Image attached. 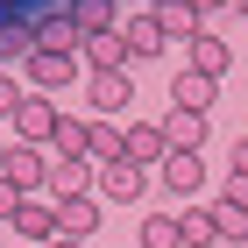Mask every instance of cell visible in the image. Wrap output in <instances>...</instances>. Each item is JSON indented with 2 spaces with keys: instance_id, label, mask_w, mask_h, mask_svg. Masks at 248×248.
<instances>
[{
  "instance_id": "9",
  "label": "cell",
  "mask_w": 248,
  "mask_h": 248,
  "mask_svg": "<svg viewBox=\"0 0 248 248\" xmlns=\"http://www.w3.org/2000/svg\"><path fill=\"white\" fill-rule=\"evenodd\" d=\"M149 15H156V29H163V43H191L199 36V7H191V0H156Z\"/></svg>"
},
{
  "instance_id": "5",
  "label": "cell",
  "mask_w": 248,
  "mask_h": 248,
  "mask_svg": "<svg viewBox=\"0 0 248 248\" xmlns=\"http://www.w3.org/2000/svg\"><path fill=\"white\" fill-rule=\"evenodd\" d=\"M0 177H7V185L29 199V191L50 177V156H43V149H29V142H15V149H7V170H0Z\"/></svg>"
},
{
  "instance_id": "32",
  "label": "cell",
  "mask_w": 248,
  "mask_h": 248,
  "mask_svg": "<svg viewBox=\"0 0 248 248\" xmlns=\"http://www.w3.org/2000/svg\"><path fill=\"white\" fill-rule=\"evenodd\" d=\"M234 15H241V21H248V0H234Z\"/></svg>"
},
{
  "instance_id": "31",
  "label": "cell",
  "mask_w": 248,
  "mask_h": 248,
  "mask_svg": "<svg viewBox=\"0 0 248 248\" xmlns=\"http://www.w3.org/2000/svg\"><path fill=\"white\" fill-rule=\"evenodd\" d=\"M7 149H15V142H0V170H7Z\"/></svg>"
},
{
  "instance_id": "13",
  "label": "cell",
  "mask_w": 248,
  "mask_h": 248,
  "mask_svg": "<svg viewBox=\"0 0 248 248\" xmlns=\"http://www.w3.org/2000/svg\"><path fill=\"white\" fill-rule=\"evenodd\" d=\"M93 227H99V199H93V191H85V199H57V234L85 241Z\"/></svg>"
},
{
  "instance_id": "24",
  "label": "cell",
  "mask_w": 248,
  "mask_h": 248,
  "mask_svg": "<svg viewBox=\"0 0 248 248\" xmlns=\"http://www.w3.org/2000/svg\"><path fill=\"white\" fill-rule=\"evenodd\" d=\"M142 248H185L177 213H149V220H142Z\"/></svg>"
},
{
  "instance_id": "28",
  "label": "cell",
  "mask_w": 248,
  "mask_h": 248,
  "mask_svg": "<svg viewBox=\"0 0 248 248\" xmlns=\"http://www.w3.org/2000/svg\"><path fill=\"white\" fill-rule=\"evenodd\" d=\"M227 199H234V206H248V177H227Z\"/></svg>"
},
{
  "instance_id": "16",
  "label": "cell",
  "mask_w": 248,
  "mask_h": 248,
  "mask_svg": "<svg viewBox=\"0 0 248 248\" xmlns=\"http://www.w3.org/2000/svg\"><path fill=\"white\" fill-rule=\"evenodd\" d=\"M156 177H163L177 199H191V191L206 185V163H199V156H163V163H156Z\"/></svg>"
},
{
  "instance_id": "30",
  "label": "cell",
  "mask_w": 248,
  "mask_h": 248,
  "mask_svg": "<svg viewBox=\"0 0 248 248\" xmlns=\"http://www.w3.org/2000/svg\"><path fill=\"white\" fill-rule=\"evenodd\" d=\"M43 248H85V241H71V234H57V241H43Z\"/></svg>"
},
{
  "instance_id": "26",
  "label": "cell",
  "mask_w": 248,
  "mask_h": 248,
  "mask_svg": "<svg viewBox=\"0 0 248 248\" xmlns=\"http://www.w3.org/2000/svg\"><path fill=\"white\" fill-rule=\"evenodd\" d=\"M15 206H21V191L7 185V177H0V220H15Z\"/></svg>"
},
{
  "instance_id": "25",
  "label": "cell",
  "mask_w": 248,
  "mask_h": 248,
  "mask_svg": "<svg viewBox=\"0 0 248 248\" xmlns=\"http://www.w3.org/2000/svg\"><path fill=\"white\" fill-rule=\"evenodd\" d=\"M15 107H21V85H15V78H0V114L15 121Z\"/></svg>"
},
{
  "instance_id": "7",
  "label": "cell",
  "mask_w": 248,
  "mask_h": 248,
  "mask_svg": "<svg viewBox=\"0 0 248 248\" xmlns=\"http://www.w3.org/2000/svg\"><path fill=\"white\" fill-rule=\"evenodd\" d=\"M142 185H149V170H142V163H128V156L99 170V199H114V206H128V199H142Z\"/></svg>"
},
{
  "instance_id": "27",
  "label": "cell",
  "mask_w": 248,
  "mask_h": 248,
  "mask_svg": "<svg viewBox=\"0 0 248 248\" xmlns=\"http://www.w3.org/2000/svg\"><path fill=\"white\" fill-rule=\"evenodd\" d=\"M227 156H234V177H248V135H241V142H234Z\"/></svg>"
},
{
  "instance_id": "19",
  "label": "cell",
  "mask_w": 248,
  "mask_h": 248,
  "mask_svg": "<svg viewBox=\"0 0 248 248\" xmlns=\"http://www.w3.org/2000/svg\"><path fill=\"white\" fill-rule=\"evenodd\" d=\"M121 43H128V64H135V57H156V50H163V29H156V15H135L128 29H121Z\"/></svg>"
},
{
  "instance_id": "3",
  "label": "cell",
  "mask_w": 248,
  "mask_h": 248,
  "mask_svg": "<svg viewBox=\"0 0 248 248\" xmlns=\"http://www.w3.org/2000/svg\"><path fill=\"white\" fill-rule=\"evenodd\" d=\"M7 227L29 234V241H57V199H36V191H29V199L15 206V220H7Z\"/></svg>"
},
{
  "instance_id": "1",
  "label": "cell",
  "mask_w": 248,
  "mask_h": 248,
  "mask_svg": "<svg viewBox=\"0 0 248 248\" xmlns=\"http://www.w3.org/2000/svg\"><path fill=\"white\" fill-rule=\"evenodd\" d=\"M85 99H93V121H114V114H128L135 78L128 71H93V78H85Z\"/></svg>"
},
{
  "instance_id": "14",
  "label": "cell",
  "mask_w": 248,
  "mask_h": 248,
  "mask_svg": "<svg viewBox=\"0 0 248 248\" xmlns=\"http://www.w3.org/2000/svg\"><path fill=\"white\" fill-rule=\"evenodd\" d=\"M50 156H78V163H93V121H57V135H50Z\"/></svg>"
},
{
  "instance_id": "15",
  "label": "cell",
  "mask_w": 248,
  "mask_h": 248,
  "mask_svg": "<svg viewBox=\"0 0 248 248\" xmlns=\"http://www.w3.org/2000/svg\"><path fill=\"white\" fill-rule=\"evenodd\" d=\"M163 156H170L163 128H156V121H135V128H128V163H142V170H149V163H163Z\"/></svg>"
},
{
  "instance_id": "12",
  "label": "cell",
  "mask_w": 248,
  "mask_h": 248,
  "mask_svg": "<svg viewBox=\"0 0 248 248\" xmlns=\"http://www.w3.org/2000/svg\"><path fill=\"white\" fill-rule=\"evenodd\" d=\"M43 185L57 191V199H85V185H93V163H78V156H50V177Z\"/></svg>"
},
{
  "instance_id": "22",
  "label": "cell",
  "mask_w": 248,
  "mask_h": 248,
  "mask_svg": "<svg viewBox=\"0 0 248 248\" xmlns=\"http://www.w3.org/2000/svg\"><path fill=\"white\" fill-rule=\"evenodd\" d=\"M177 234H185V248H213V241H220V234H213V206L177 213Z\"/></svg>"
},
{
  "instance_id": "8",
  "label": "cell",
  "mask_w": 248,
  "mask_h": 248,
  "mask_svg": "<svg viewBox=\"0 0 248 248\" xmlns=\"http://www.w3.org/2000/svg\"><path fill=\"white\" fill-rule=\"evenodd\" d=\"M29 78H36L43 93L71 85V78H78V50H36V57H29Z\"/></svg>"
},
{
  "instance_id": "29",
  "label": "cell",
  "mask_w": 248,
  "mask_h": 248,
  "mask_svg": "<svg viewBox=\"0 0 248 248\" xmlns=\"http://www.w3.org/2000/svg\"><path fill=\"white\" fill-rule=\"evenodd\" d=\"M191 7H199V15H213V7H234V0H191Z\"/></svg>"
},
{
  "instance_id": "23",
  "label": "cell",
  "mask_w": 248,
  "mask_h": 248,
  "mask_svg": "<svg viewBox=\"0 0 248 248\" xmlns=\"http://www.w3.org/2000/svg\"><path fill=\"white\" fill-rule=\"evenodd\" d=\"M213 234H220V241H248V206L220 199V206H213Z\"/></svg>"
},
{
  "instance_id": "4",
  "label": "cell",
  "mask_w": 248,
  "mask_h": 248,
  "mask_svg": "<svg viewBox=\"0 0 248 248\" xmlns=\"http://www.w3.org/2000/svg\"><path fill=\"white\" fill-rule=\"evenodd\" d=\"M227 64H234V43H220L213 29H199V36L185 43V71H206V78H220Z\"/></svg>"
},
{
  "instance_id": "6",
  "label": "cell",
  "mask_w": 248,
  "mask_h": 248,
  "mask_svg": "<svg viewBox=\"0 0 248 248\" xmlns=\"http://www.w3.org/2000/svg\"><path fill=\"white\" fill-rule=\"evenodd\" d=\"M156 128H163L170 156H199V142H206V114H185V107H170V114L156 121Z\"/></svg>"
},
{
  "instance_id": "2",
  "label": "cell",
  "mask_w": 248,
  "mask_h": 248,
  "mask_svg": "<svg viewBox=\"0 0 248 248\" xmlns=\"http://www.w3.org/2000/svg\"><path fill=\"white\" fill-rule=\"evenodd\" d=\"M57 107H50V99H21L15 107V142H29V149H43V142H50V135H57Z\"/></svg>"
},
{
  "instance_id": "17",
  "label": "cell",
  "mask_w": 248,
  "mask_h": 248,
  "mask_svg": "<svg viewBox=\"0 0 248 248\" xmlns=\"http://www.w3.org/2000/svg\"><path fill=\"white\" fill-rule=\"evenodd\" d=\"M0 57H36V21L29 15H0Z\"/></svg>"
},
{
  "instance_id": "11",
  "label": "cell",
  "mask_w": 248,
  "mask_h": 248,
  "mask_svg": "<svg viewBox=\"0 0 248 248\" xmlns=\"http://www.w3.org/2000/svg\"><path fill=\"white\" fill-rule=\"evenodd\" d=\"M64 15H71V29L85 43H93V36H114V0H64Z\"/></svg>"
},
{
  "instance_id": "21",
  "label": "cell",
  "mask_w": 248,
  "mask_h": 248,
  "mask_svg": "<svg viewBox=\"0 0 248 248\" xmlns=\"http://www.w3.org/2000/svg\"><path fill=\"white\" fill-rule=\"evenodd\" d=\"M128 156V128H114V121H93V163L107 170V163H121Z\"/></svg>"
},
{
  "instance_id": "20",
  "label": "cell",
  "mask_w": 248,
  "mask_h": 248,
  "mask_svg": "<svg viewBox=\"0 0 248 248\" xmlns=\"http://www.w3.org/2000/svg\"><path fill=\"white\" fill-rule=\"evenodd\" d=\"M85 64H93V71H128V43H121V29L85 43Z\"/></svg>"
},
{
  "instance_id": "18",
  "label": "cell",
  "mask_w": 248,
  "mask_h": 248,
  "mask_svg": "<svg viewBox=\"0 0 248 248\" xmlns=\"http://www.w3.org/2000/svg\"><path fill=\"white\" fill-rule=\"evenodd\" d=\"M36 50H85V36H78L71 15L57 7V15H43V21H36Z\"/></svg>"
},
{
  "instance_id": "10",
  "label": "cell",
  "mask_w": 248,
  "mask_h": 248,
  "mask_svg": "<svg viewBox=\"0 0 248 248\" xmlns=\"http://www.w3.org/2000/svg\"><path fill=\"white\" fill-rule=\"evenodd\" d=\"M213 93H220V78H206V71H177L170 78V107H185V114H206Z\"/></svg>"
}]
</instances>
